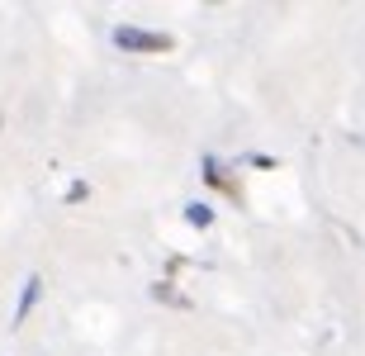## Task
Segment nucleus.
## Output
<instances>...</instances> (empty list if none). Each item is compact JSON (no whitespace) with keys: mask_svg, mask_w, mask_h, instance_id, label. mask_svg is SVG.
<instances>
[{"mask_svg":"<svg viewBox=\"0 0 365 356\" xmlns=\"http://www.w3.org/2000/svg\"><path fill=\"white\" fill-rule=\"evenodd\" d=\"M114 48H123V53H171V48H176V39H171V34H162V29L119 24V29H114Z\"/></svg>","mask_w":365,"mask_h":356,"instance_id":"nucleus-1","label":"nucleus"},{"mask_svg":"<svg viewBox=\"0 0 365 356\" xmlns=\"http://www.w3.org/2000/svg\"><path fill=\"white\" fill-rule=\"evenodd\" d=\"M200 176H204V185H214L218 195H228L232 205H242V185L232 180V171L218 162V157H209V152H204V157H200Z\"/></svg>","mask_w":365,"mask_h":356,"instance_id":"nucleus-2","label":"nucleus"},{"mask_svg":"<svg viewBox=\"0 0 365 356\" xmlns=\"http://www.w3.org/2000/svg\"><path fill=\"white\" fill-rule=\"evenodd\" d=\"M38 295H43V275H29V280H24V290H19V304H14V323H24V318L34 314Z\"/></svg>","mask_w":365,"mask_h":356,"instance_id":"nucleus-3","label":"nucleus"},{"mask_svg":"<svg viewBox=\"0 0 365 356\" xmlns=\"http://www.w3.org/2000/svg\"><path fill=\"white\" fill-rule=\"evenodd\" d=\"M185 223L190 228H209V223H214V209L195 200V205H185Z\"/></svg>","mask_w":365,"mask_h":356,"instance_id":"nucleus-4","label":"nucleus"},{"mask_svg":"<svg viewBox=\"0 0 365 356\" xmlns=\"http://www.w3.org/2000/svg\"><path fill=\"white\" fill-rule=\"evenodd\" d=\"M152 295H157V300H171V304H180V309H185V300H180V295L166 285V280H162V285H152Z\"/></svg>","mask_w":365,"mask_h":356,"instance_id":"nucleus-5","label":"nucleus"},{"mask_svg":"<svg viewBox=\"0 0 365 356\" xmlns=\"http://www.w3.org/2000/svg\"><path fill=\"white\" fill-rule=\"evenodd\" d=\"M247 162H252V166H261V171H271V166H275L271 157H266V152H252V157H247Z\"/></svg>","mask_w":365,"mask_h":356,"instance_id":"nucleus-6","label":"nucleus"},{"mask_svg":"<svg viewBox=\"0 0 365 356\" xmlns=\"http://www.w3.org/2000/svg\"><path fill=\"white\" fill-rule=\"evenodd\" d=\"M86 195H91V185H86V180H76V185H71V195H67V200H71V205H76V200H86Z\"/></svg>","mask_w":365,"mask_h":356,"instance_id":"nucleus-7","label":"nucleus"}]
</instances>
